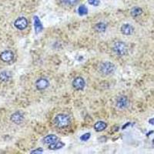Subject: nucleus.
<instances>
[{"label": "nucleus", "mask_w": 154, "mask_h": 154, "mask_svg": "<svg viewBox=\"0 0 154 154\" xmlns=\"http://www.w3.org/2000/svg\"><path fill=\"white\" fill-rule=\"evenodd\" d=\"M54 123L57 127L65 128L67 127L69 125H70L71 119H70L69 116H68L67 114L60 113L55 117Z\"/></svg>", "instance_id": "obj_1"}, {"label": "nucleus", "mask_w": 154, "mask_h": 154, "mask_svg": "<svg viewBox=\"0 0 154 154\" xmlns=\"http://www.w3.org/2000/svg\"><path fill=\"white\" fill-rule=\"evenodd\" d=\"M112 51L117 56H123L127 54L128 48L126 44L122 41H116L112 46Z\"/></svg>", "instance_id": "obj_2"}, {"label": "nucleus", "mask_w": 154, "mask_h": 154, "mask_svg": "<svg viewBox=\"0 0 154 154\" xmlns=\"http://www.w3.org/2000/svg\"><path fill=\"white\" fill-rule=\"evenodd\" d=\"M116 69L115 65L113 63H110V62H103L102 63L99 67V70L100 72L103 75H111L114 72Z\"/></svg>", "instance_id": "obj_3"}, {"label": "nucleus", "mask_w": 154, "mask_h": 154, "mask_svg": "<svg viewBox=\"0 0 154 154\" xmlns=\"http://www.w3.org/2000/svg\"><path fill=\"white\" fill-rule=\"evenodd\" d=\"M130 105V101L125 96H122L117 99L116 102V106L119 109H125Z\"/></svg>", "instance_id": "obj_4"}, {"label": "nucleus", "mask_w": 154, "mask_h": 154, "mask_svg": "<svg viewBox=\"0 0 154 154\" xmlns=\"http://www.w3.org/2000/svg\"><path fill=\"white\" fill-rule=\"evenodd\" d=\"M49 86V82L45 77H41L35 82V87L38 90H45Z\"/></svg>", "instance_id": "obj_5"}, {"label": "nucleus", "mask_w": 154, "mask_h": 154, "mask_svg": "<svg viewBox=\"0 0 154 154\" xmlns=\"http://www.w3.org/2000/svg\"><path fill=\"white\" fill-rule=\"evenodd\" d=\"M14 26L18 29L23 30L28 26V20H27L26 18L23 17V16L19 17L14 22Z\"/></svg>", "instance_id": "obj_6"}, {"label": "nucleus", "mask_w": 154, "mask_h": 154, "mask_svg": "<svg viewBox=\"0 0 154 154\" xmlns=\"http://www.w3.org/2000/svg\"><path fill=\"white\" fill-rule=\"evenodd\" d=\"M0 60L4 63H10L14 60V53L11 50L3 51L0 54Z\"/></svg>", "instance_id": "obj_7"}, {"label": "nucleus", "mask_w": 154, "mask_h": 154, "mask_svg": "<svg viewBox=\"0 0 154 154\" xmlns=\"http://www.w3.org/2000/svg\"><path fill=\"white\" fill-rule=\"evenodd\" d=\"M86 86V82L84 79L81 76H78L72 81V86L76 90H82Z\"/></svg>", "instance_id": "obj_8"}, {"label": "nucleus", "mask_w": 154, "mask_h": 154, "mask_svg": "<svg viewBox=\"0 0 154 154\" xmlns=\"http://www.w3.org/2000/svg\"><path fill=\"white\" fill-rule=\"evenodd\" d=\"M11 120L16 124H20L24 120V115L20 112H14L11 116Z\"/></svg>", "instance_id": "obj_9"}, {"label": "nucleus", "mask_w": 154, "mask_h": 154, "mask_svg": "<svg viewBox=\"0 0 154 154\" xmlns=\"http://www.w3.org/2000/svg\"><path fill=\"white\" fill-rule=\"evenodd\" d=\"M133 31H134V29L132 26L130 24H123L122 26H121V32L125 35H130L131 34H133Z\"/></svg>", "instance_id": "obj_10"}, {"label": "nucleus", "mask_w": 154, "mask_h": 154, "mask_svg": "<svg viewBox=\"0 0 154 154\" xmlns=\"http://www.w3.org/2000/svg\"><path fill=\"white\" fill-rule=\"evenodd\" d=\"M34 19V28H35V33H39L43 29V26H42V23L40 22V19H38V16H35L33 17Z\"/></svg>", "instance_id": "obj_11"}, {"label": "nucleus", "mask_w": 154, "mask_h": 154, "mask_svg": "<svg viewBox=\"0 0 154 154\" xmlns=\"http://www.w3.org/2000/svg\"><path fill=\"white\" fill-rule=\"evenodd\" d=\"M58 137H56V135L51 134V135H48L46 137H45L42 140V142L44 143L47 144V145H50V144H53L54 143H56V141H58Z\"/></svg>", "instance_id": "obj_12"}, {"label": "nucleus", "mask_w": 154, "mask_h": 154, "mask_svg": "<svg viewBox=\"0 0 154 154\" xmlns=\"http://www.w3.org/2000/svg\"><path fill=\"white\" fill-rule=\"evenodd\" d=\"M106 127L107 124L105 122H103V121H98V122L95 123L94 125V130H96V132L103 131Z\"/></svg>", "instance_id": "obj_13"}, {"label": "nucleus", "mask_w": 154, "mask_h": 154, "mask_svg": "<svg viewBox=\"0 0 154 154\" xmlns=\"http://www.w3.org/2000/svg\"><path fill=\"white\" fill-rule=\"evenodd\" d=\"M107 26L104 23H99L95 25L94 29L97 32H104L106 30Z\"/></svg>", "instance_id": "obj_14"}, {"label": "nucleus", "mask_w": 154, "mask_h": 154, "mask_svg": "<svg viewBox=\"0 0 154 154\" xmlns=\"http://www.w3.org/2000/svg\"><path fill=\"white\" fill-rule=\"evenodd\" d=\"M64 145H65V144L63 143L60 142V141L58 140V141H56L54 143L49 145V149H52V150H56V149H61V148H63V147L64 146Z\"/></svg>", "instance_id": "obj_15"}, {"label": "nucleus", "mask_w": 154, "mask_h": 154, "mask_svg": "<svg viewBox=\"0 0 154 154\" xmlns=\"http://www.w3.org/2000/svg\"><path fill=\"white\" fill-rule=\"evenodd\" d=\"M143 13V9L140 7H133L132 8L131 11H130V14L133 17H137V16H140V15H142Z\"/></svg>", "instance_id": "obj_16"}, {"label": "nucleus", "mask_w": 154, "mask_h": 154, "mask_svg": "<svg viewBox=\"0 0 154 154\" xmlns=\"http://www.w3.org/2000/svg\"><path fill=\"white\" fill-rule=\"evenodd\" d=\"M79 0H60V3L65 6H72L76 5Z\"/></svg>", "instance_id": "obj_17"}, {"label": "nucleus", "mask_w": 154, "mask_h": 154, "mask_svg": "<svg viewBox=\"0 0 154 154\" xmlns=\"http://www.w3.org/2000/svg\"><path fill=\"white\" fill-rule=\"evenodd\" d=\"M11 75L8 72H2L0 73V81L1 82H8L10 79Z\"/></svg>", "instance_id": "obj_18"}, {"label": "nucleus", "mask_w": 154, "mask_h": 154, "mask_svg": "<svg viewBox=\"0 0 154 154\" xmlns=\"http://www.w3.org/2000/svg\"><path fill=\"white\" fill-rule=\"evenodd\" d=\"M78 12L80 16H85V15L88 14V9L86 5H81L78 9Z\"/></svg>", "instance_id": "obj_19"}, {"label": "nucleus", "mask_w": 154, "mask_h": 154, "mask_svg": "<svg viewBox=\"0 0 154 154\" xmlns=\"http://www.w3.org/2000/svg\"><path fill=\"white\" fill-rule=\"evenodd\" d=\"M90 137H91V134L89 133H85V134H83L82 136H81L80 140H82V141H87V140L90 138Z\"/></svg>", "instance_id": "obj_20"}, {"label": "nucleus", "mask_w": 154, "mask_h": 154, "mask_svg": "<svg viewBox=\"0 0 154 154\" xmlns=\"http://www.w3.org/2000/svg\"><path fill=\"white\" fill-rule=\"evenodd\" d=\"M88 2H89L90 5L97 6V5H99V4H100V0H88Z\"/></svg>", "instance_id": "obj_21"}, {"label": "nucleus", "mask_w": 154, "mask_h": 154, "mask_svg": "<svg viewBox=\"0 0 154 154\" xmlns=\"http://www.w3.org/2000/svg\"><path fill=\"white\" fill-rule=\"evenodd\" d=\"M43 152V149H42V148H38V149H35V150H32L31 152V153H42Z\"/></svg>", "instance_id": "obj_22"}, {"label": "nucleus", "mask_w": 154, "mask_h": 154, "mask_svg": "<svg viewBox=\"0 0 154 154\" xmlns=\"http://www.w3.org/2000/svg\"><path fill=\"white\" fill-rule=\"evenodd\" d=\"M149 123H150V124H152V125H154V118H152V119H149Z\"/></svg>", "instance_id": "obj_23"}]
</instances>
